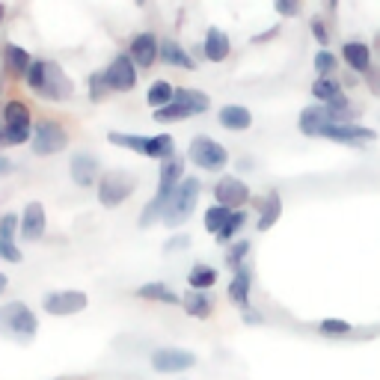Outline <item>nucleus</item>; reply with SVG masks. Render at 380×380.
Listing matches in <instances>:
<instances>
[{
    "label": "nucleus",
    "instance_id": "48",
    "mask_svg": "<svg viewBox=\"0 0 380 380\" xmlns=\"http://www.w3.org/2000/svg\"><path fill=\"white\" fill-rule=\"evenodd\" d=\"M190 244V240L184 238V235H179V238H175V240H170V244H167V252H172V250H184Z\"/></svg>",
    "mask_w": 380,
    "mask_h": 380
},
{
    "label": "nucleus",
    "instance_id": "52",
    "mask_svg": "<svg viewBox=\"0 0 380 380\" xmlns=\"http://www.w3.org/2000/svg\"><path fill=\"white\" fill-rule=\"evenodd\" d=\"M4 18H6V9H4V6H0V24H4Z\"/></svg>",
    "mask_w": 380,
    "mask_h": 380
},
{
    "label": "nucleus",
    "instance_id": "16",
    "mask_svg": "<svg viewBox=\"0 0 380 380\" xmlns=\"http://www.w3.org/2000/svg\"><path fill=\"white\" fill-rule=\"evenodd\" d=\"M341 57H345V62L353 69V72H369L372 69V48L365 42H348L345 48H341Z\"/></svg>",
    "mask_w": 380,
    "mask_h": 380
},
{
    "label": "nucleus",
    "instance_id": "13",
    "mask_svg": "<svg viewBox=\"0 0 380 380\" xmlns=\"http://www.w3.org/2000/svg\"><path fill=\"white\" fill-rule=\"evenodd\" d=\"M158 57H161V42L155 39V33H140L131 39V60L137 62V66L149 69Z\"/></svg>",
    "mask_w": 380,
    "mask_h": 380
},
{
    "label": "nucleus",
    "instance_id": "11",
    "mask_svg": "<svg viewBox=\"0 0 380 380\" xmlns=\"http://www.w3.org/2000/svg\"><path fill=\"white\" fill-rule=\"evenodd\" d=\"M72 93H74V83L66 78V72L57 69L54 62H48V74H45L42 95L50 98V101H60V98L66 101V98H72Z\"/></svg>",
    "mask_w": 380,
    "mask_h": 380
},
{
    "label": "nucleus",
    "instance_id": "19",
    "mask_svg": "<svg viewBox=\"0 0 380 380\" xmlns=\"http://www.w3.org/2000/svg\"><path fill=\"white\" fill-rule=\"evenodd\" d=\"M182 172H184V163L182 158H167L161 167V182H158V190H163V194H172L175 187L182 184Z\"/></svg>",
    "mask_w": 380,
    "mask_h": 380
},
{
    "label": "nucleus",
    "instance_id": "20",
    "mask_svg": "<svg viewBox=\"0 0 380 380\" xmlns=\"http://www.w3.org/2000/svg\"><path fill=\"white\" fill-rule=\"evenodd\" d=\"M250 283H252V273L247 268H238L235 271V280L229 285V300L238 303V306H244V309H247V303H250Z\"/></svg>",
    "mask_w": 380,
    "mask_h": 380
},
{
    "label": "nucleus",
    "instance_id": "34",
    "mask_svg": "<svg viewBox=\"0 0 380 380\" xmlns=\"http://www.w3.org/2000/svg\"><path fill=\"white\" fill-rule=\"evenodd\" d=\"M187 116H194V110L184 107V104H179V101H170V104H163V107L155 110V119H158V122H182V119H187Z\"/></svg>",
    "mask_w": 380,
    "mask_h": 380
},
{
    "label": "nucleus",
    "instance_id": "9",
    "mask_svg": "<svg viewBox=\"0 0 380 380\" xmlns=\"http://www.w3.org/2000/svg\"><path fill=\"white\" fill-rule=\"evenodd\" d=\"M86 294L83 291H54L45 297V309L50 315H78L86 309Z\"/></svg>",
    "mask_w": 380,
    "mask_h": 380
},
{
    "label": "nucleus",
    "instance_id": "31",
    "mask_svg": "<svg viewBox=\"0 0 380 380\" xmlns=\"http://www.w3.org/2000/svg\"><path fill=\"white\" fill-rule=\"evenodd\" d=\"M4 119L6 125H18V128H30V110L27 104H21V101H9V104L4 107Z\"/></svg>",
    "mask_w": 380,
    "mask_h": 380
},
{
    "label": "nucleus",
    "instance_id": "18",
    "mask_svg": "<svg viewBox=\"0 0 380 380\" xmlns=\"http://www.w3.org/2000/svg\"><path fill=\"white\" fill-rule=\"evenodd\" d=\"M202 54H205L211 62H223L226 57H229V36H226L223 30L211 27L208 36H205V48H202Z\"/></svg>",
    "mask_w": 380,
    "mask_h": 380
},
{
    "label": "nucleus",
    "instance_id": "1",
    "mask_svg": "<svg viewBox=\"0 0 380 380\" xmlns=\"http://www.w3.org/2000/svg\"><path fill=\"white\" fill-rule=\"evenodd\" d=\"M36 330H39V321H36V315L24 306L21 300H12L0 309V333L4 336H12L18 341H30L36 336Z\"/></svg>",
    "mask_w": 380,
    "mask_h": 380
},
{
    "label": "nucleus",
    "instance_id": "29",
    "mask_svg": "<svg viewBox=\"0 0 380 380\" xmlns=\"http://www.w3.org/2000/svg\"><path fill=\"white\" fill-rule=\"evenodd\" d=\"M33 137V128H18V125H0V149L4 146H21Z\"/></svg>",
    "mask_w": 380,
    "mask_h": 380
},
{
    "label": "nucleus",
    "instance_id": "17",
    "mask_svg": "<svg viewBox=\"0 0 380 380\" xmlns=\"http://www.w3.org/2000/svg\"><path fill=\"white\" fill-rule=\"evenodd\" d=\"M220 125L223 128H229V131H247L252 125V113L247 107H240V104H226L220 110Z\"/></svg>",
    "mask_w": 380,
    "mask_h": 380
},
{
    "label": "nucleus",
    "instance_id": "27",
    "mask_svg": "<svg viewBox=\"0 0 380 380\" xmlns=\"http://www.w3.org/2000/svg\"><path fill=\"white\" fill-rule=\"evenodd\" d=\"M214 283H217V271L208 268V264H196V268L187 273V285L196 288V291H205V288H211Z\"/></svg>",
    "mask_w": 380,
    "mask_h": 380
},
{
    "label": "nucleus",
    "instance_id": "47",
    "mask_svg": "<svg viewBox=\"0 0 380 380\" xmlns=\"http://www.w3.org/2000/svg\"><path fill=\"white\" fill-rule=\"evenodd\" d=\"M365 81H369L374 95H380V69H369V72H365Z\"/></svg>",
    "mask_w": 380,
    "mask_h": 380
},
{
    "label": "nucleus",
    "instance_id": "14",
    "mask_svg": "<svg viewBox=\"0 0 380 380\" xmlns=\"http://www.w3.org/2000/svg\"><path fill=\"white\" fill-rule=\"evenodd\" d=\"M72 182L78 187H93L98 182V161L93 155H86V151H78V155L72 158Z\"/></svg>",
    "mask_w": 380,
    "mask_h": 380
},
{
    "label": "nucleus",
    "instance_id": "51",
    "mask_svg": "<svg viewBox=\"0 0 380 380\" xmlns=\"http://www.w3.org/2000/svg\"><path fill=\"white\" fill-rule=\"evenodd\" d=\"M4 288H6V276L0 273V294H4Z\"/></svg>",
    "mask_w": 380,
    "mask_h": 380
},
{
    "label": "nucleus",
    "instance_id": "43",
    "mask_svg": "<svg viewBox=\"0 0 380 380\" xmlns=\"http://www.w3.org/2000/svg\"><path fill=\"white\" fill-rule=\"evenodd\" d=\"M250 252V240H240V244H235L232 250H229V256H226V262L232 264V268L238 271L240 268V262H244V256Z\"/></svg>",
    "mask_w": 380,
    "mask_h": 380
},
{
    "label": "nucleus",
    "instance_id": "50",
    "mask_svg": "<svg viewBox=\"0 0 380 380\" xmlns=\"http://www.w3.org/2000/svg\"><path fill=\"white\" fill-rule=\"evenodd\" d=\"M244 321H252V324H259V315H256V312H244Z\"/></svg>",
    "mask_w": 380,
    "mask_h": 380
},
{
    "label": "nucleus",
    "instance_id": "3",
    "mask_svg": "<svg viewBox=\"0 0 380 380\" xmlns=\"http://www.w3.org/2000/svg\"><path fill=\"white\" fill-rule=\"evenodd\" d=\"M187 158L208 172H220L226 167V161H229L226 149L217 140H211V137H194V143L187 149Z\"/></svg>",
    "mask_w": 380,
    "mask_h": 380
},
{
    "label": "nucleus",
    "instance_id": "41",
    "mask_svg": "<svg viewBox=\"0 0 380 380\" xmlns=\"http://www.w3.org/2000/svg\"><path fill=\"white\" fill-rule=\"evenodd\" d=\"M107 90H110L107 74H104V72H95L93 78H90V95H93V101H104V98H107Z\"/></svg>",
    "mask_w": 380,
    "mask_h": 380
},
{
    "label": "nucleus",
    "instance_id": "37",
    "mask_svg": "<svg viewBox=\"0 0 380 380\" xmlns=\"http://www.w3.org/2000/svg\"><path fill=\"white\" fill-rule=\"evenodd\" d=\"M244 220H247V214H244V211H232V214H229V220L223 223V229L217 232V244H229V240L235 238V232L240 229V226H244Z\"/></svg>",
    "mask_w": 380,
    "mask_h": 380
},
{
    "label": "nucleus",
    "instance_id": "49",
    "mask_svg": "<svg viewBox=\"0 0 380 380\" xmlns=\"http://www.w3.org/2000/svg\"><path fill=\"white\" fill-rule=\"evenodd\" d=\"M9 170H12V163H9V161H4V158H0V175H6Z\"/></svg>",
    "mask_w": 380,
    "mask_h": 380
},
{
    "label": "nucleus",
    "instance_id": "25",
    "mask_svg": "<svg viewBox=\"0 0 380 380\" xmlns=\"http://www.w3.org/2000/svg\"><path fill=\"white\" fill-rule=\"evenodd\" d=\"M172 101H179V104L190 107V110H194V116H196V113H205V110L211 107V101H208L205 93H199V90H184V86H179V90H175Z\"/></svg>",
    "mask_w": 380,
    "mask_h": 380
},
{
    "label": "nucleus",
    "instance_id": "28",
    "mask_svg": "<svg viewBox=\"0 0 380 380\" xmlns=\"http://www.w3.org/2000/svg\"><path fill=\"white\" fill-rule=\"evenodd\" d=\"M161 60L170 62V66H182V69H194V60L184 54V48H179L175 42H161Z\"/></svg>",
    "mask_w": 380,
    "mask_h": 380
},
{
    "label": "nucleus",
    "instance_id": "42",
    "mask_svg": "<svg viewBox=\"0 0 380 380\" xmlns=\"http://www.w3.org/2000/svg\"><path fill=\"white\" fill-rule=\"evenodd\" d=\"M15 229H18V217L15 214H4L0 217V240H15Z\"/></svg>",
    "mask_w": 380,
    "mask_h": 380
},
{
    "label": "nucleus",
    "instance_id": "44",
    "mask_svg": "<svg viewBox=\"0 0 380 380\" xmlns=\"http://www.w3.org/2000/svg\"><path fill=\"white\" fill-rule=\"evenodd\" d=\"M0 256H4L6 262H12V264H18L24 259L21 250L15 247V240H0Z\"/></svg>",
    "mask_w": 380,
    "mask_h": 380
},
{
    "label": "nucleus",
    "instance_id": "45",
    "mask_svg": "<svg viewBox=\"0 0 380 380\" xmlns=\"http://www.w3.org/2000/svg\"><path fill=\"white\" fill-rule=\"evenodd\" d=\"M276 12L285 15V18L297 15V12H300V0H276Z\"/></svg>",
    "mask_w": 380,
    "mask_h": 380
},
{
    "label": "nucleus",
    "instance_id": "26",
    "mask_svg": "<svg viewBox=\"0 0 380 380\" xmlns=\"http://www.w3.org/2000/svg\"><path fill=\"white\" fill-rule=\"evenodd\" d=\"M137 294H140L143 300H158V303H170V306H175L179 303V294L175 291H170L163 283H146L137 288Z\"/></svg>",
    "mask_w": 380,
    "mask_h": 380
},
{
    "label": "nucleus",
    "instance_id": "40",
    "mask_svg": "<svg viewBox=\"0 0 380 380\" xmlns=\"http://www.w3.org/2000/svg\"><path fill=\"white\" fill-rule=\"evenodd\" d=\"M315 72L321 74V78H330V74L336 72V57L330 54V50H318V54H315Z\"/></svg>",
    "mask_w": 380,
    "mask_h": 380
},
{
    "label": "nucleus",
    "instance_id": "46",
    "mask_svg": "<svg viewBox=\"0 0 380 380\" xmlns=\"http://www.w3.org/2000/svg\"><path fill=\"white\" fill-rule=\"evenodd\" d=\"M312 36L321 42V48H327V42H330V33H327V27H324L321 18H312Z\"/></svg>",
    "mask_w": 380,
    "mask_h": 380
},
{
    "label": "nucleus",
    "instance_id": "4",
    "mask_svg": "<svg viewBox=\"0 0 380 380\" xmlns=\"http://www.w3.org/2000/svg\"><path fill=\"white\" fill-rule=\"evenodd\" d=\"M134 194V179L128 172H119V170H113L107 175H101L98 179V202L104 208H116L119 202H125Z\"/></svg>",
    "mask_w": 380,
    "mask_h": 380
},
{
    "label": "nucleus",
    "instance_id": "22",
    "mask_svg": "<svg viewBox=\"0 0 380 380\" xmlns=\"http://www.w3.org/2000/svg\"><path fill=\"white\" fill-rule=\"evenodd\" d=\"M4 60H6V69H9V74H27V69H30V54L24 48H18V45H6L4 48Z\"/></svg>",
    "mask_w": 380,
    "mask_h": 380
},
{
    "label": "nucleus",
    "instance_id": "39",
    "mask_svg": "<svg viewBox=\"0 0 380 380\" xmlns=\"http://www.w3.org/2000/svg\"><path fill=\"white\" fill-rule=\"evenodd\" d=\"M318 330H321L324 336L339 339V336H348V333H351V324H348V321H339V318H324V321L318 324Z\"/></svg>",
    "mask_w": 380,
    "mask_h": 380
},
{
    "label": "nucleus",
    "instance_id": "38",
    "mask_svg": "<svg viewBox=\"0 0 380 380\" xmlns=\"http://www.w3.org/2000/svg\"><path fill=\"white\" fill-rule=\"evenodd\" d=\"M45 74H48V62H42V60H36V62H30V69H27V86L30 90H36V93H42V86H45Z\"/></svg>",
    "mask_w": 380,
    "mask_h": 380
},
{
    "label": "nucleus",
    "instance_id": "2",
    "mask_svg": "<svg viewBox=\"0 0 380 380\" xmlns=\"http://www.w3.org/2000/svg\"><path fill=\"white\" fill-rule=\"evenodd\" d=\"M199 199V179H184L179 187L170 194V202H167V211H163V223L175 229L179 223H184L190 217V211H194Z\"/></svg>",
    "mask_w": 380,
    "mask_h": 380
},
{
    "label": "nucleus",
    "instance_id": "23",
    "mask_svg": "<svg viewBox=\"0 0 380 380\" xmlns=\"http://www.w3.org/2000/svg\"><path fill=\"white\" fill-rule=\"evenodd\" d=\"M280 214H283V196L276 194H268V199H264V205H262V217H259V232H268L271 226L280 220Z\"/></svg>",
    "mask_w": 380,
    "mask_h": 380
},
{
    "label": "nucleus",
    "instance_id": "53",
    "mask_svg": "<svg viewBox=\"0 0 380 380\" xmlns=\"http://www.w3.org/2000/svg\"><path fill=\"white\" fill-rule=\"evenodd\" d=\"M377 48H380V39H377Z\"/></svg>",
    "mask_w": 380,
    "mask_h": 380
},
{
    "label": "nucleus",
    "instance_id": "7",
    "mask_svg": "<svg viewBox=\"0 0 380 380\" xmlns=\"http://www.w3.org/2000/svg\"><path fill=\"white\" fill-rule=\"evenodd\" d=\"M194 362H196L194 353L182 351V348H161V351L151 353V365H155V372H161V374L187 372Z\"/></svg>",
    "mask_w": 380,
    "mask_h": 380
},
{
    "label": "nucleus",
    "instance_id": "21",
    "mask_svg": "<svg viewBox=\"0 0 380 380\" xmlns=\"http://www.w3.org/2000/svg\"><path fill=\"white\" fill-rule=\"evenodd\" d=\"M146 158H155V161H167L175 155V143L170 134H158V137H149L146 140Z\"/></svg>",
    "mask_w": 380,
    "mask_h": 380
},
{
    "label": "nucleus",
    "instance_id": "30",
    "mask_svg": "<svg viewBox=\"0 0 380 380\" xmlns=\"http://www.w3.org/2000/svg\"><path fill=\"white\" fill-rule=\"evenodd\" d=\"M172 95H175V90H172L167 81H155V83L149 86L146 101H149V107H151V110H158V107H163V104H170Z\"/></svg>",
    "mask_w": 380,
    "mask_h": 380
},
{
    "label": "nucleus",
    "instance_id": "32",
    "mask_svg": "<svg viewBox=\"0 0 380 380\" xmlns=\"http://www.w3.org/2000/svg\"><path fill=\"white\" fill-rule=\"evenodd\" d=\"M167 202H170V194H163V190H158V196L151 199L149 205L143 208V217H140V226H143V229H146V226H151V223H155V220L161 217L163 211H167Z\"/></svg>",
    "mask_w": 380,
    "mask_h": 380
},
{
    "label": "nucleus",
    "instance_id": "8",
    "mask_svg": "<svg viewBox=\"0 0 380 380\" xmlns=\"http://www.w3.org/2000/svg\"><path fill=\"white\" fill-rule=\"evenodd\" d=\"M104 74H107L110 90H116V93H128V90H134V86H137L134 60H131L128 54H119V57L104 69Z\"/></svg>",
    "mask_w": 380,
    "mask_h": 380
},
{
    "label": "nucleus",
    "instance_id": "15",
    "mask_svg": "<svg viewBox=\"0 0 380 380\" xmlns=\"http://www.w3.org/2000/svg\"><path fill=\"white\" fill-rule=\"evenodd\" d=\"M45 205L42 202H30L24 208V217H21V235L24 240H39L45 235Z\"/></svg>",
    "mask_w": 380,
    "mask_h": 380
},
{
    "label": "nucleus",
    "instance_id": "6",
    "mask_svg": "<svg viewBox=\"0 0 380 380\" xmlns=\"http://www.w3.org/2000/svg\"><path fill=\"white\" fill-rule=\"evenodd\" d=\"M318 137H327V140H336V143H348V146H362L369 140H377V131L362 128L357 122H336V125H324Z\"/></svg>",
    "mask_w": 380,
    "mask_h": 380
},
{
    "label": "nucleus",
    "instance_id": "24",
    "mask_svg": "<svg viewBox=\"0 0 380 380\" xmlns=\"http://www.w3.org/2000/svg\"><path fill=\"white\" fill-rule=\"evenodd\" d=\"M182 306H184L187 315H194V318H208V315H211L208 294H202V291H196V288H190V294L182 297Z\"/></svg>",
    "mask_w": 380,
    "mask_h": 380
},
{
    "label": "nucleus",
    "instance_id": "33",
    "mask_svg": "<svg viewBox=\"0 0 380 380\" xmlns=\"http://www.w3.org/2000/svg\"><path fill=\"white\" fill-rule=\"evenodd\" d=\"M312 95L321 101V104H330L333 98H339L341 95V86L333 81V78H318L312 83Z\"/></svg>",
    "mask_w": 380,
    "mask_h": 380
},
{
    "label": "nucleus",
    "instance_id": "10",
    "mask_svg": "<svg viewBox=\"0 0 380 380\" xmlns=\"http://www.w3.org/2000/svg\"><path fill=\"white\" fill-rule=\"evenodd\" d=\"M214 199L226 208H240L250 199V187L240 179H235V175H226V179H220L217 187H214Z\"/></svg>",
    "mask_w": 380,
    "mask_h": 380
},
{
    "label": "nucleus",
    "instance_id": "5",
    "mask_svg": "<svg viewBox=\"0 0 380 380\" xmlns=\"http://www.w3.org/2000/svg\"><path fill=\"white\" fill-rule=\"evenodd\" d=\"M30 146L36 155H57V151L69 146V134H66V128H60L57 122H39L33 128Z\"/></svg>",
    "mask_w": 380,
    "mask_h": 380
},
{
    "label": "nucleus",
    "instance_id": "35",
    "mask_svg": "<svg viewBox=\"0 0 380 380\" xmlns=\"http://www.w3.org/2000/svg\"><path fill=\"white\" fill-rule=\"evenodd\" d=\"M229 214H232V208L220 205V202H217V205H211V208L205 211V229H208V232H214V235H217V232L223 229V223L229 220Z\"/></svg>",
    "mask_w": 380,
    "mask_h": 380
},
{
    "label": "nucleus",
    "instance_id": "12",
    "mask_svg": "<svg viewBox=\"0 0 380 380\" xmlns=\"http://www.w3.org/2000/svg\"><path fill=\"white\" fill-rule=\"evenodd\" d=\"M324 125H336V116H333V110L327 107V104H312L300 113V131L303 134H309V137H318Z\"/></svg>",
    "mask_w": 380,
    "mask_h": 380
},
{
    "label": "nucleus",
    "instance_id": "36",
    "mask_svg": "<svg viewBox=\"0 0 380 380\" xmlns=\"http://www.w3.org/2000/svg\"><path fill=\"white\" fill-rule=\"evenodd\" d=\"M146 140L149 137H140V134H122V131H113L110 134V143L113 146H122V149H134V151H146Z\"/></svg>",
    "mask_w": 380,
    "mask_h": 380
}]
</instances>
